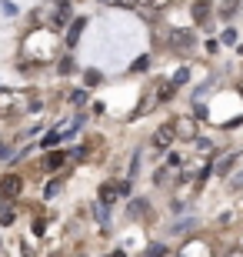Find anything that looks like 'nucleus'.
Returning <instances> with one entry per match:
<instances>
[{"mask_svg": "<svg viewBox=\"0 0 243 257\" xmlns=\"http://www.w3.org/2000/svg\"><path fill=\"white\" fill-rule=\"evenodd\" d=\"M60 141H64V137H60V134H57V127H54V131L44 137V147H54V144H60Z\"/></svg>", "mask_w": 243, "mask_h": 257, "instance_id": "9", "label": "nucleus"}, {"mask_svg": "<svg viewBox=\"0 0 243 257\" xmlns=\"http://www.w3.org/2000/svg\"><path fill=\"white\" fill-rule=\"evenodd\" d=\"M167 97H173V84H170V87H160V100H167Z\"/></svg>", "mask_w": 243, "mask_h": 257, "instance_id": "10", "label": "nucleus"}, {"mask_svg": "<svg viewBox=\"0 0 243 257\" xmlns=\"http://www.w3.org/2000/svg\"><path fill=\"white\" fill-rule=\"evenodd\" d=\"M123 191H127V184H103L100 197H103V200H113L117 194H123Z\"/></svg>", "mask_w": 243, "mask_h": 257, "instance_id": "6", "label": "nucleus"}, {"mask_svg": "<svg viewBox=\"0 0 243 257\" xmlns=\"http://www.w3.org/2000/svg\"><path fill=\"white\" fill-rule=\"evenodd\" d=\"M233 187H243V171H240V174L233 177Z\"/></svg>", "mask_w": 243, "mask_h": 257, "instance_id": "13", "label": "nucleus"}, {"mask_svg": "<svg viewBox=\"0 0 243 257\" xmlns=\"http://www.w3.org/2000/svg\"><path fill=\"white\" fill-rule=\"evenodd\" d=\"M30 100L27 94H20V90H0V117L4 120H14V117H24L30 110Z\"/></svg>", "mask_w": 243, "mask_h": 257, "instance_id": "1", "label": "nucleus"}, {"mask_svg": "<svg viewBox=\"0 0 243 257\" xmlns=\"http://www.w3.org/2000/svg\"><path fill=\"white\" fill-rule=\"evenodd\" d=\"M0 224H14V210H4L0 214Z\"/></svg>", "mask_w": 243, "mask_h": 257, "instance_id": "11", "label": "nucleus"}, {"mask_svg": "<svg viewBox=\"0 0 243 257\" xmlns=\"http://www.w3.org/2000/svg\"><path fill=\"white\" fill-rule=\"evenodd\" d=\"M193 17L200 20V24H206V17H210V4H206V0H196L193 4Z\"/></svg>", "mask_w": 243, "mask_h": 257, "instance_id": "7", "label": "nucleus"}, {"mask_svg": "<svg viewBox=\"0 0 243 257\" xmlns=\"http://www.w3.org/2000/svg\"><path fill=\"white\" fill-rule=\"evenodd\" d=\"M163 44L167 47H173V50H187L190 44H193V37H190V30H183V27H163Z\"/></svg>", "mask_w": 243, "mask_h": 257, "instance_id": "2", "label": "nucleus"}, {"mask_svg": "<svg viewBox=\"0 0 243 257\" xmlns=\"http://www.w3.org/2000/svg\"><path fill=\"white\" fill-rule=\"evenodd\" d=\"M140 10H150V14H160V10H167L173 0H133Z\"/></svg>", "mask_w": 243, "mask_h": 257, "instance_id": "5", "label": "nucleus"}, {"mask_svg": "<svg viewBox=\"0 0 243 257\" xmlns=\"http://www.w3.org/2000/svg\"><path fill=\"white\" fill-rule=\"evenodd\" d=\"M173 141H177L173 124H163L157 134H153V147H157V151H170V147H173Z\"/></svg>", "mask_w": 243, "mask_h": 257, "instance_id": "3", "label": "nucleus"}, {"mask_svg": "<svg viewBox=\"0 0 243 257\" xmlns=\"http://www.w3.org/2000/svg\"><path fill=\"white\" fill-rule=\"evenodd\" d=\"M64 161H67L64 154H50L47 161H44V167H47V171H57V167H64Z\"/></svg>", "mask_w": 243, "mask_h": 257, "instance_id": "8", "label": "nucleus"}, {"mask_svg": "<svg viewBox=\"0 0 243 257\" xmlns=\"http://www.w3.org/2000/svg\"><path fill=\"white\" fill-rule=\"evenodd\" d=\"M226 257H243V250H240V247H233V250H230Z\"/></svg>", "mask_w": 243, "mask_h": 257, "instance_id": "14", "label": "nucleus"}, {"mask_svg": "<svg viewBox=\"0 0 243 257\" xmlns=\"http://www.w3.org/2000/svg\"><path fill=\"white\" fill-rule=\"evenodd\" d=\"M0 194H4V197H17L20 194V177L17 174H7V177H4V181H0Z\"/></svg>", "mask_w": 243, "mask_h": 257, "instance_id": "4", "label": "nucleus"}, {"mask_svg": "<svg viewBox=\"0 0 243 257\" xmlns=\"http://www.w3.org/2000/svg\"><path fill=\"white\" fill-rule=\"evenodd\" d=\"M80 27H84V24H74V30H70V37H67L70 44H77V34H80Z\"/></svg>", "mask_w": 243, "mask_h": 257, "instance_id": "12", "label": "nucleus"}]
</instances>
